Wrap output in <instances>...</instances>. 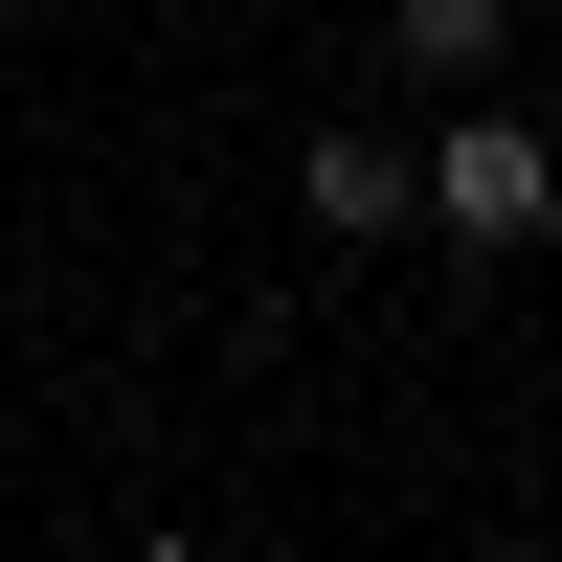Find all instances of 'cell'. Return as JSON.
Returning <instances> with one entry per match:
<instances>
[{"mask_svg": "<svg viewBox=\"0 0 562 562\" xmlns=\"http://www.w3.org/2000/svg\"><path fill=\"white\" fill-rule=\"evenodd\" d=\"M383 45L428 90H495V68H518V0H383Z\"/></svg>", "mask_w": 562, "mask_h": 562, "instance_id": "3", "label": "cell"}, {"mask_svg": "<svg viewBox=\"0 0 562 562\" xmlns=\"http://www.w3.org/2000/svg\"><path fill=\"white\" fill-rule=\"evenodd\" d=\"M540 45H562V0H540Z\"/></svg>", "mask_w": 562, "mask_h": 562, "instance_id": "4", "label": "cell"}, {"mask_svg": "<svg viewBox=\"0 0 562 562\" xmlns=\"http://www.w3.org/2000/svg\"><path fill=\"white\" fill-rule=\"evenodd\" d=\"M293 225H315V248H405V225H428V135H315V158H293Z\"/></svg>", "mask_w": 562, "mask_h": 562, "instance_id": "2", "label": "cell"}, {"mask_svg": "<svg viewBox=\"0 0 562 562\" xmlns=\"http://www.w3.org/2000/svg\"><path fill=\"white\" fill-rule=\"evenodd\" d=\"M428 248H495V270L562 248V158L495 113V90H450V135H428Z\"/></svg>", "mask_w": 562, "mask_h": 562, "instance_id": "1", "label": "cell"}]
</instances>
